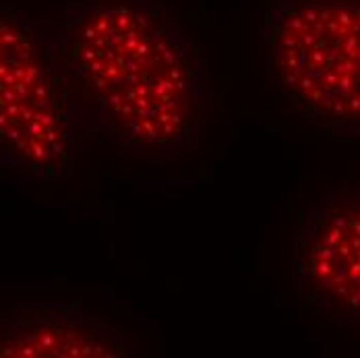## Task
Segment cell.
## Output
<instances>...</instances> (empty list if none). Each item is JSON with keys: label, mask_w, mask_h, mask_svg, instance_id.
Masks as SVG:
<instances>
[{"label": "cell", "mask_w": 360, "mask_h": 358, "mask_svg": "<svg viewBox=\"0 0 360 358\" xmlns=\"http://www.w3.org/2000/svg\"><path fill=\"white\" fill-rule=\"evenodd\" d=\"M54 41L81 135L122 151L172 153L201 141L207 65L158 0H83Z\"/></svg>", "instance_id": "1"}, {"label": "cell", "mask_w": 360, "mask_h": 358, "mask_svg": "<svg viewBox=\"0 0 360 358\" xmlns=\"http://www.w3.org/2000/svg\"><path fill=\"white\" fill-rule=\"evenodd\" d=\"M259 60L284 114L319 135L360 139V0H276Z\"/></svg>", "instance_id": "2"}, {"label": "cell", "mask_w": 360, "mask_h": 358, "mask_svg": "<svg viewBox=\"0 0 360 358\" xmlns=\"http://www.w3.org/2000/svg\"><path fill=\"white\" fill-rule=\"evenodd\" d=\"M79 122L54 34L0 8V166L41 180L69 177Z\"/></svg>", "instance_id": "3"}, {"label": "cell", "mask_w": 360, "mask_h": 358, "mask_svg": "<svg viewBox=\"0 0 360 358\" xmlns=\"http://www.w3.org/2000/svg\"><path fill=\"white\" fill-rule=\"evenodd\" d=\"M292 290L317 315L360 323V184H338L292 243Z\"/></svg>", "instance_id": "4"}, {"label": "cell", "mask_w": 360, "mask_h": 358, "mask_svg": "<svg viewBox=\"0 0 360 358\" xmlns=\"http://www.w3.org/2000/svg\"><path fill=\"white\" fill-rule=\"evenodd\" d=\"M133 348L81 302L21 305L0 325V357L122 358Z\"/></svg>", "instance_id": "5"}]
</instances>
